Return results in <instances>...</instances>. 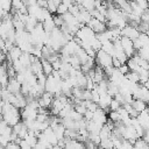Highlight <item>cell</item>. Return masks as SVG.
<instances>
[{
	"label": "cell",
	"mask_w": 149,
	"mask_h": 149,
	"mask_svg": "<svg viewBox=\"0 0 149 149\" xmlns=\"http://www.w3.org/2000/svg\"><path fill=\"white\" fill-rule=\"evenodd\" d=\"M19 59H20V62L22 63V65L24 68H29L30 64H31V54H29V52H22L21 56L19 57Z\"/></svg>",
	"instance_id": "cell-12"
},
{
	"label": "cell",
	"mask_w": 149,
	"mask_h": 149,
	"mask_svg": "<svg viewBox=\"0 0 149 149\" xmlns=\"http://www.w3.org/2000/svg\"><path fill=\"white\" fill-rule=\"evenodd\" d=\"M142 139H143L147 143H149V130H144V133H143V135H142Z\"/></svg>",
	"instance_id": "cell-25"
},
{
	"label": "cell",
	"mask_w": 149,
	"mask_h": 149,
	"mask_svg": "<svg viewBox=\"0 0 149 149\" xmlns=\"http://www.w3.org/2000/svg\"><path fill=\"white\" fill-rule=\"evenodd\" d=\"M101 49L104 51H106L107 54H109L111 56H113L114 54V45H113V42L112 41H107V42H104L101 44Z\"/></svg>",
	"instance_id": "cell-14"
},
{
	"label": "cell",
	"mask_w": 149,
	"mask_h": 149,
	"mask_svg": "<svg viewBox=\"0 0 149 149\" xmlns=\"http://www.w3.org/2000/svg\"><path fill=\"white\" fill-rule=\"evenodd\" d=\"M57 6H58V5H57L54 0H47V8H48V10H49L51 14H56Z\"/></svg>",
	"instance_id": "cell-15"
},
{
	"label": "cell",
	"mask_w": 149,
	"mask_h": 149,
	"mask_svg": "<svg viewBox=\"0 0 149 149\" xmlns=\"http://www.w3.org/2000/svg\"><path fill=\"white\" fill-rule=\"evenodd\" d=\"M6 88L10 92V93H19V92H21V83L15 78V77H13V78H9L8 79V83H7V85H6Z\"/></svg>",
	"instance_id": "cell-7"
},
{
	"label": "cell",
	"mask_w": 149,
	"mask_h": 149,
	"mask_svg": "<svg viewBox=\"0 0 149 149\" xmlns=\"http://www.w3.org/2000/svg\"><path fill=\"white\" fill-rule=\"evenodd\" d=\"M42 24H43L44 31H47V33H51V31L54 30V28H56V24H55V22H54L52 15L49 16V17H47V19L42 22Z\"/></svg>",
	"instance_id": "cell-10"
},
{
	"label": "cell",
	"mask_w": 149,
	"mask_h": 149,
	"mask_svg": "<svg viewBox=\"0 0 149 149\" xmlns=\"http://www.w3.org/2000/svg\"><path fill=\"white\" fill-rule=\"evenodd\" d=\"M120 106H121V104H120L118 100H115V99L113 98L112 101H111V104H109V109H111V111H116Z\"/></svg>",
	"instance_id": "cell-19"
},
{
	"label": "cell",
	"mask_w": 149,
	"mask_h": 149,
	"mask_svg": "<svg viewBox=\"0 0 149 149\" xmlns=\"http://www.w3.org/2000/svg\"><path fill=\"white\" fill-rule=\"evenodd\" d=\"M141 31L137 29V27H134V26H130V24H126L122 29H121V36H126L130 40H136L139 36H140Z\"/></svg>",
	"instance_id": "cell-4"
},
{
	"label": "cell",
	"mask_w": 149,
	"mask_h": 149,
	"mask_svg": "<svg viewBox=\"0 0 149 149\" xmlns=\"http://www.w3.org/2000/svg\"><path fill=\"white\" fill-rule=\"evenodd\" d=\"M23 51L15 44V45H13L10 49H9V51H8V55H7V58H8V61H9V63H12V61H14V59H19V57L21 56V54H22Z\"/></svg>",
	"instance_id": "cell-8"
},
{
	"label": "cell",
	"mask_w": 149,
	"mask_h": 149,
	"mask_svg": "<svg viewBox=\"0 0 149 149\" xmlns=\"http://www.w3.org/2000/svg\"><path fill=\"white\" fill-rule=\"evenodd\" d=\"M146 12H147V13H148V14H149V6H148V8H147V9H146Z\"/></svg>",
	"instance_id": "cell-30"
},
{
	"label": "cell",
	"mask_w": 149,
	"mask_h": 149,
	"mask_svg": "<svg viewBox=\"0 0 149 149\" xmlns=\"http://www.w3.org/2000/svg\"><path fill=\"white\" fill-rule=\"evenodd\" d=\"M112 65H113V68H116V69H118V68L121 65V62H120L116 57L113 56V57H112Z\"/></svg>",
	"instance_id": "cell-24"
},
{
	"label": "cell",
	"mask_w": 149,
	"mask_h": 149,
	"mask_svg": "<svg viewBox=\"0 0 149 149\" xmlns=\"http://www.w3.org/2000/svg\"><path fill=\"white\" fill-rule=\"evenodd\" d=\"M5 43H6V41L2 38V36L0 35V50H5Z\"/></svg>",
	"instance_id": "cell-26"
},
{
	"label": "cell",
	"mask_w": 149,
	"mask_h": 149,
	"mask_svg": "<svg viewBox=\"0 0 149 149\" xmlns=\"http://www.w3.org/2000/svg\"><path fill=\"white\" fill-rule=\"evenodd\" d=\"M83 116H84V119H85L86 121H90V120H92V118H93V112L86 108V111H85V113L83 114Z\"/></svg>",
	"instance_id": "cell-22"
},
{
	"label": "cell",
	"mask_w": 149,
	"mask_h": 149,
	"mask_svg": "<svg viewBox=\"0 0 149 149\" xmlns=\"http://www.w3.org/2000/svg\"><path fill=\"white\" fill-rule=\"evenodd\" d=\"M52 17H54V22H55L56 27H62L64 24V20H63V16L62 15L57 14V15H54Z\"/></svg>",
	"instance_id": "cell-18"
},
{
	"label": "cell",
	"mask_w": 149,
	"mask_h": 149,
	"mask_svg": "<svg viewBox=\"0 0 149 149\" xmlns=\"http://www.w3.org/2000/svg\"><path fill=\"white\" fill-rule=\"evenodd\" d=\"M132 106L140 113V112H142V111L147 107V104H146V101H143V100H141V99H134V100L132 101Z\"/></svg>",
	"instance_id": "cell-13"
},
{
	"label": "cell",
	"mask_w": 149,
	"mask_h": 149,
	"mask_svg": "<svg viewBox=\"0 0 149 149\" xmlns=\"http://www.w3.org/2000/svg\"><path fill=\"white\" fill-rule=\"evenodd\" d=\"M1 115H2V120L10 127H13L19 121H21V115H20L19 108L15 107L14 105H12L10 102H6V101L3 102Z\"/></svg>",
	"instance_id": "cell-1"
},
{
	"label": "cell",
	"mask_w": 149,
	"mask_h": 149,
	"mask_svg": "<svg viewBox=\"0 0 149 149\" xmlns=\"http://www.w3.org/2000/svg\"><path fill=\"white\" fill-rule=\"evenodd\" d=\"M95 64L100 65L102 69L104 68H108V66H113L112 65V56L109 54H107L106 51H104L102 49H99L95 54Z\"/></svg>",
	"instance_id": "cell-2"
},
{
	"label": "cell",
	"mask_w": 149,
	"mask_h": 149,
	"mask_svg": "<svg viewBox=\"0 0 149 149\" xmlns=\"http://www.w3.org/2000/svg\"><path fill=\"white\" fill-rule=\"evenodd\" d=\"M41 63H42V69H43V73L45 74V76H49V74H51L52 73V71H54V68H52V64H51V62H49L47 58H41Z\"/></svg>",
	"instance_id": "cell-11"
},
{
	"label": "cell",
	"mask_w": 149,
	"mask_h": 149,
	"mask_svg": "<svg viewBox=\"0 0 149 149\" xmlns=\"http://www.w3.org/2000/svg\"><path fill=\"white\" fill-rule=\"evenodd\" d=\"M146 104H147V106H148V107H149V99H148V100H147V102H146Z\"/></svg>",
	"instance_id": "cell-29"
},
{
	"label": "cell",
	"mask_w": 149,
	"mask_h": 149,
	"mask_svg": "<svg viewBox=\"0 0 149 149\" xmlns=\"http://www.w3.org/2000/svg\"><path fill=\"white\" fill-rule=\"evenodd\" d=\"M51 128H52V130H54V133H55V135L57 136V139H58V140L64 139L65 127L63 126V123H62V122H58V123H56V125L51 126Z\"/></svg>",
	"instance_id": "cell-9"
},
{
	"label": "cell",
	"mask_w": 149,
	"mask_h": 149,
	"mask_svg": "<svg viewBox=\"0 0 149 149\" xmlns=\"http://www.w3.org/2000/svg\"><path fill=\"white\" fill-rule=\"evenodd\" d=\"M27 6L29 5H34V3H37V0H22Z\"/></svg>",
	"instance_id": "cell-27"
},
{
	"label": "cell",
	"mask_w": 149,
	"mask_h": 149,
	"mask_svg": "<svg viewBox=\"0 0 149 149\" xmlns=\"http://www.w3.org/2000/svg\"><path fill=\"white\" fill-rule=\"evenodd\" d=\"M119 71L122 73V74H126V73H128L130 70H129V68H128V65H127V63H123V64H121L119 68Z\"/></svg>",
	"instance_id": "cell-20"
},
{
	"label": "cell",
	"mask_w": 149,
	"mask_h": 149,
	"mask_svg": "<svg viewBox=\"0 0 149 149\" xmlns=\"http://www.w3.org/2000/svg\"><path fill=\"white\" fill-rule=\"evenodd\" d=\"M86 26H88L95 34H99V33H102L104 30H106L107 29V26H106V23L105 22H101V21H99L98 19H95V17H91V20L86 23Z\"/></svg>",
	"instance_id": "cell-5"
},
{
	"label": "cell",
	"mask_w": 149,
	"mask_h": 149,
	"mask_svg": "<svg viewBox=\"0 0 149 149\" xmlns=\"http://www.w3.org/2000/svg\"><path fill=\"white\" fill-rule=\"evenodd\" d=\"M120 41H121V45H122V49L125 51V54L127 55V57H132L136 50L134 48V43H133V40L126 37V36H120Z\"/></svg>",
	"instance_id": "cell-3"
},
{
	"label": "cell",
	"mask_w": 149,
	"mask_h": 149,
	"mask_svg": "<svg viewBox=\"0 0 149 149\" xmlns=\"http://www.w3.org/2000/svg\"><path fill=\"white\" fill-rule=\"evenodd\" d=\"M54 1H55V2L57 3V5H59V3H61V2L63 1V0H54Z\"/></svg>",
	"instance_id": "cell-28"
},
{
	"label": "cell",
	"mask_w": 149,
	"mask_h": 149,
	"mask_svg": "<svg viewBox=\"0 0 149 149\" xmlns=\"http://www.w3.org/2000/svg\"><path fill=\"white\" fill-rule=\"evenodd\" d=\"M133 1H135V2H136L142 9H144V10H146V9L148 8V6H149L147 0H133Z\"/></svg>",
	"instance_id": "cell-21"
},
{
	"label": "cell",
	"mask_w": 149,
	"mask_h": 149,
	"mask_svg": "<svg viewBox=\"0 0 149 149\" xmlns=\"http://www.w3.org/2000/svg\"><path fill=\"white\" fill-rule=\"evenodd\" d=\"M92 120L102 126V125L107 121V113L105 112V109L98 107V108L93 112V118H92Z\"/></svg>",
	"instance_id": "cell-6"
},
{
	"label": "cell",
	"mask_w": 149,
	"mask_h": 149,
	"mask_svg": "<svg viewBox=\"0 0 149 149\" xmlns=\"http://www.w3.org/2000/svg\"><path fill=\"white\" fill-rule=\"evenodd\" d=\"M19 146H20V148H23V149H29V148H31L30 144H29L24 139H20V141H19Z\"/></svg>",
	"instance_id": "cell-23"
},
{
	"label": "cell",
	"mask_w": 149,
	"mask_h": 149,
	"mask_svg": "<svg viewBox=\"0 0 149 149\" xmlns=\"http://www.w3.org/2000/svg\"><path fill=\"white\" fill-rule=\"evenodd\" d=\"M68 6L65 5V3H63V2H61L58 6H57V10H56V14H59V15H63L64 13H66L68 12Z\"/></svg>",
	"instance_id": "cell-16"
},
{
	"label": "cell",
	"mask_w": 149,
	"mask_h": 149,
	"mask_svg": "<svg viewBox=\"0 0 149 149\" xmlns=\"http://www.w3.org/2000/svg\"><path fill=\"white\" fill-rule=\"evenodd\" d=\"M1 22H2V19H0V24H1Z\"/></svg>",
	"instance_id": "cell-31"
},
{
	"label": "cell",
	"mask_w": 149,
	"mask_h": 149,
	"mask_svg": "<svg viewBox=\"0 0 149 149\" xmlns=\"http://www.w3.org/2000/svg\"><path fill=\"white\" fill-rule=\"evenodd\" d=\"M1 8L6 12H10L12 10V0H2Z\"/></svg>",
	"instance_id": "cell-17"
}]
</instances>
